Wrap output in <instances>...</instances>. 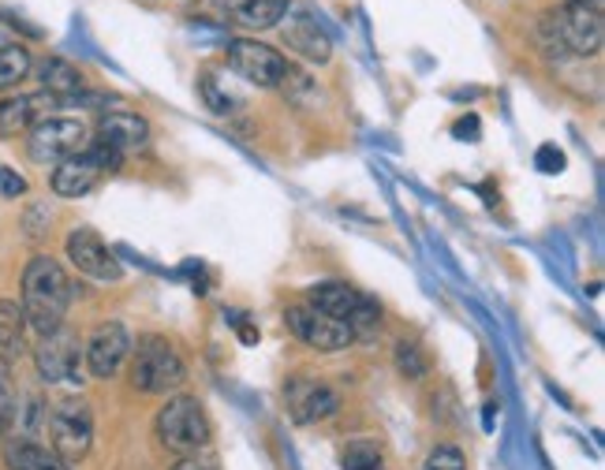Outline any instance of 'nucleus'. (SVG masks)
I'll return each instance as SVG.
<instances>
[{
	"label": "nucleus",
	"mask_w": 605,
	"mask_h": 470,
	"mask_svg": "<svg viewBox=\"0 0 605 470\" xmlns=\"http://www.w3.org/2000/svg\"><path fill=\"white\" fill-rule=\"evenodd\" d=\"M67 262L79 269V273L94 276V280H120L124 276V265L116 262V254L90 229H75L67 235Z\"/></svg>",
	"instance_id": "obj_11"
},
{
	"label": "nucleus",
	"mask_w": 605,
	"mask_h": 470,
	"mask_svg": "<svg viewBox=\"0 0 605 470\" xmlns=\"http://www.w3.org/2000/svg\"><path fill=\"white\" fill-rule=\"evenodd\" d=\"M397 366H400V374H408V377L426 374V358L419 355L415 343H397Z\"/></svg>",
	"instance_id": "obj_25"
},
{
	"label": "nucleus",
	"mask_w": 605,
	"mask_h": 470,
	"mask_svg": "<svg viewBox=\"0 0 605 470\" xmlns=\"http://www.w3.org/2000/svg\"><path fill=\"white\" fill-rule=\"evenodd\" d=\"M202 94H206V101L217 108V113H229V108H232V101H229V97L217 94V82H214V79H202Z\"/></svg>",
	"instance_id": "obj_29"
},
{
	"label": "nucleus",
	"mask_w": 605,
	"mask_h": 470,
	"mask_svg": "<svg viewBox=\"0 0 605 470\" xmlns=\"http://www.w3.org/2000/svg\"><path fill=\"white\" fill-rule=\"evenodd\" d=\"M105 175V168H101L94 161V154L90 149H82V154H75V157H67V161H61L53 168V195H61V198H82V195H90L94 191V183Z\"/></svg>",
	"instance_id": "obj_14"
},
{
	"label": "nucleus",
	"mask_w": 605,
	"mask_h": 470,
	"mask_svg": "<svg viewBox=\"0 0 605 470\" xmlns=\"http://www.w3.org/2000/svg\"><path fill=\"white\" fill-rule=\"evenodd\" d=\"M240 336H243V343H255V340H258V332H255V329H243Z\"/></svg>",
	"instance_id": "obj_33"
},
{
	"label": "nucleus",
	"mask_w": 605,
	"mask_h": 470,
	"mask_svg": "<svg viewBox=\"0 0 605 470\" xmlns=\"http://www.w3.org/2000/svg\"><path fill=\"white\" fill-rule=\"evenodd\" d=\"M340 467L344 470H385L382 448H377V441H370V436H359V441H351L348 448H344Z\"/></svg>",
	"instance_id": "obj_23"
},
{
	"label": "nucleus",
	"mask_w": 605,
	"mask_h": 470,
	"mask_svg": "<svg viewBox=\"0 0 605 470\" xmlns=\"http://www.w3.org/2000/svg\"><path fill=\"white\" fill-rule=\"evenodd\" d=\"M535 168H538V172H545V175L565 172V154H561L557 146H538V154H535Z\"/></svg>",
	"instance_id": "obj_26"
},
{
	"label": "nucleus",
	"mask_w": 605,
	"mask_h": 470,
	"mask_svg": "<svg viewBox=\"0 0 605 470\" xmlns=\"http://www.w3.org/2000/svg\"><path fill=\"white\" fill-rule=\"evenodd\" d=\"M602 38V12H594V8L565 4L542 19V41L557 56H598Z\"/></svg>",
	"instance_id": "obj_2"
},
{
	"label": "nucleus",
	"mask_w": 605,
	"mask_h": 470,
	"mask_svg": "<svg viewBox=\"0 0 605 470\" xmlns=\"http://www.w3.org/2000/svg\"><path fill=\"white\" fill-rule=\"evenodd\" d=\"M568 4H583V8H594V12H602V0H568Z\"/></svg>",
	"instance_id": "obj_32"
},
{
	"label": "nucleus",
	"mask_w": 605,
	"mask_h": 470,
	"mask_svg": "<svg viewBox=\"0 0 605 470\" xmlns=\"http://www.w3.org/2000/svg\"><path fill=\"white\" fill-rule=\"evenodd\" d=\"M284 322H288V329L299 336L307 348L314 351H344L356 336H351L348 325L333 322L330 314H322V310H314L310 302H302V306H292L288 314H284Z\"/></svg>",
	"instance_id": "obj_10"
},
{
	"label": "nucleus",
	"mask_w": 605,
	"mask_h": 470,
	"mask_svg": "<svg viewBox=\"0 0 605 470\" xmlns=\"http://www.w3.org/2000/svg\"><path fill=\"white\" fill-rule=\"evenodd\" d=\"M288 407L299 426H310V422H322V418H333L340 410V396L322 381H292Z\"/></svg>",
	"instance_id": "obj_13"
},
{
	"label": "nucleus",
	"mask_w": 605,
	"mask_h": 470,
	"mask_svg": "<svg viewBox=\"0 0 605 470\" xmlns=\"http://www.w3.org/2000/svg\"><path fill=\"white\" fill-rule=\"evenodd\" d=\"M27 355V317L15 299H0V363H20Z\"/></svg>",
	"instance_id": "obj_17"
},
{
	"label": "nucleus",
	"mask_w": 605,
	"mask_h": 470,
	"mask_svg": "<svg viewBox=\"0 0 605 470\" xmlns=\"http://www.w3.org/2000/svg\"><path fill=\"white\" fill-rule=\"evenodd\" d=\"M478 131H482V123H478V116H475V113L460 116V120L452 123V134H456L460 142H475V139H478Z\"/></svg>",
	"instance_id": "obj_28"
},
{
	"label": "nucleus",
	"mask_w": 605,
	"mask_h": 470,
	"mask_svg": "<svg viewBox=\"0 0 605 470\" xmlns=\"http://www.w3.org/2000/svg\"><path fill=\"white\" fill-rule=\"evenodd\" d=\"M12 418H15V403H12V392H8V389H0V436L8 433V426H12Z\"/></svg>",
	"instance_id": "obj_31"
},
{
	"label": "nucleus",
	"mask_w": 605,
	"mask_h": 470,
	"mask_svg": "<svg viewBox=\"0 0 605 470\" xmlns=\"http://www.w3.org/2000/svg\"><path fill=\"white\" fill-rule=\"evenodd\" d=\"M423 470H467V459L456 444H437L430 456H426Z\"/></svg>",
	"instance_id": "obj_24"
},
{
	"label": "nucleus",
	"mask_w": 605,
	"mask_h": 470,
	"mask_svg": "<svg viewBox=\"0 0 605 470\" xmlns=\"http://www.w3.org/2000/svg\"><path fill=\"white\" fill-rule=\"evenodd\" d=\"M284 45L310 64H330V56H333L330 34L318 27L314 19H307V15H299V19H292L288 27H284Z\"/></svg>",
	"instance_id": "obj_16"
},
{
	"label": "nucleus",
	"mask_w": 605,
	"mask_h": 470,
	"mask_svg": "<svg viewBox=\"0 0 605 470\" xmlns=\"http://www.w3.org/2000/svg\"><path fill=\"white\" fill-rule=\"evenodd\" d=\"M229 64L235 75H243L247 82L266 87V90L281 87V82L288 79V61H284L273 45H262V41H255V38L229 41Z\"/></svg>",
	"instance_id": "obj_9"
},
{
	"label": "nucleus",
	"mask_w": 605,
	"mask_h": 470,
	"mask_svg": "<svg viewBox=\"0 0 605 470\" xmlns=\"http://www.w3.org/2000/svg\"><path fill=\"white\" fill-rule=\"evenodd\" d=\"M67 302H72V284L61 262L49 254H34L23 269V317L38 336H49L64 325Z\"/></svg>",
	"instance_id": "obj_1"
},
{
	"label": "nucleus",
	"mask_w": 605,
	"mask_h": 470,
	"mask_svg": "<svg viewBox=\"0 0 605 470\" xmlns=\"http://www.w3.org/2000/svg\"><path fill=\"white\" fill-rule=\"evenodd\" d=\"M310 306L330 314L333 322L348 325L351 336H374L382 329V306L374 299L356 291L351 284H314L310 288Z\"/></svg>",
	"instance_id": "obj_5"
},
{
	"label": "nucleus",
	"mask_w": 605,
	"mask_h": 470,
	"mask_svg": "<svg viewBox=\"0 0 605 470\" xmlns=\"http://www.w3.org/2000/svg\"><path fill=\"white\" fill-rule=\"evenodd\" d=\"M49 441L64 464H75L94 444V415L82 400H61L49 415Z\"/></svg>",
	"instance_id": "obj_7"
},
{
	"label": "nucleus",
	"mask_w": 605,
	"mask_h": 470,
	"mask_svg": "<svg viewBox=\"0 0 605 470\" xmlns=\"http://www.w3.org/2000/svg\"><path fill=\"white\" fill-rule=\"evenodd\" d=\"M229 12L247 30H273L288 15V0H232Z\"/></svg>",
	"instance_id": "obj_20"
},
{
	"label": "nucleus",
	"mask_w": 605,
	"mask_h": 470,
	"mask_svg": "<svg viewBox=\"0 0 605 470\" xmlns=\"http://www.w3.org/2000/svg\"><path fill=\"white\" fill-rule=\"evenodd\" d=\"M131 355V336L124 329L120 322H105L98 325L94 336L87 340V348H82V358H87V369L94 377H113L116 369L124 366V358Z\"/></svg>",
	"instance_id": "obj_12"
},
{
	"label": "nucleus",
	"mask_w": 605,
	"mask_h": 470,
	"mask_svg": "<svg viewBox=\"0 0 605 470\" xmlns=\"http://www.w3.org/2000/svg\"><path fill=\"white\" fill-rule=\"evenodd\" d=\"M134 392L146 396H165V392L180 389L188 381V366L176 355V348L165 336H142L139 348L131 351V374H128Z\"/></svg>",
	"instance_id": "obj_3"
},
{
	"label": "nucleus",
	"mask_w": 605,
	"mask_h": 470,
	"mask_svg": "<svg viewBox=\"0 0 605 470\" xmlns=\"http://www.w3.org/2000/svg\"><path fill=\"white\" fill-rule=\"evenodd\" d=\"M30 49L27 45H4L0 49V90L8 87H20L23 79L30 75Z\"/></svg>",
	"instance_id": "obj_22"
},
{
	"label": "nucleus",
	"mask_w": 605,
	"mask_h": 470,
	"mask_svg": "<svg viewBox=\"0 0 605 470\" xmlns=\"http://www.w3.org/2000/svg\"><path fill=\"white\" fill-rule=\"evenodd\" d=\"M87 149V123L75 116H46L27 131V154L38 165H61Z\"/></svg>",
	"instance_id": "obj_6"
},
{
	"label": "nucleus",
	"mask_w": 605,
	"mask_h": 470,
	"mask_svg": "<svg viewBox=\"0 0 605 470\" xmlns=\"http://www.w3.org/2000/svg\"><path fill=\"white\" fill-rule=\"evenodd\" d=\"M38 79H41V90H46L49 97L64 101V97H75L87 82H82L79 67L61 61V56H49L46 64L38 67Z\"/></svg>",
	"instance_id": "obj_21"
},
{
	"label": "nucleus",
	"mask_w": 605,
	"mask_h": 470,
	"mask_svg": "<svg viewBox=\"0 0 605 470\" xmlns=\"http://www.w3.org/2000/svg\"><path fill=\"white\" fill-rule=\"evenodd\" d=\"M4 464L8 470H67V464L53 448H41L30 436H20V441L4 444Z\"/></svg>",
	"instance_id": "obj_19"
},
{
	"label": "nucleus",
	"mask_w": 605,
	"mask_h": 470,
	"mask_svg": "<svg viewBox=\"0 0 605 470\" xmlns=\"http://www.w3.org/2000/svg\"><path fill=\"white\" fill-rule=\"evenodd\" d=\"M157 441L165 444V448L180 452V456H195L198 448H206L209 436V418L206 410H202V403L195 396H172L165 403L162 410H157Z\"/></svg>",
	"instance_id": "obj_4"
},
{
	"label": "nucleus",
	"mask_w": 605,
	"mask_h": 470,
	"mask_svg": "<svg viewBox=\"0 0 605 470\" xmlns=\"http://www.w3.org/2000/svg\"><path fill=\"white\" fill-rule=\"evenodd\" d=\"M94 139H101L105 146H113V149H120L124 157L131 154V149H142L146 146V139H150V128H146V120H142L139 113H101L98 116V134Z\"/></svg>",
	"instance_id": "obj_15"
},
{
	"label": "nucleus",
	"mask_w": 605,
	"mask_h": 470,
	"mask_svg": "<svg viewBox=\"0 0 605 470\" xmlns=\"http://www.w3.org/2000/svg\"><path fill=\"white\" fill-rule=\"evenodd\" d=\"M41 108H46V94L41 97H30V94L4 97L0 101V134H4V139L27 134L34 123L41 120Z\"/></svg>",
	"instance_id": "obj_18"
},
{
	"label": "nucleus",
	"mask_w": 605,
	"mask_h": 470,
	"mask_svg": "<svg viewBox=\"0 0 605 470\" xmlns=\"http://www.w3.org/2000/svg\"><path fill=\"white\" fill-rule=\"evenodd\" d=\"M168 470H217V464H214V459H202L195 452V456H180Z\"/></svg>",
	"instance_id": "obj_30"
},
{
	"label": "nucleus",
	"mask_w": 605,
	"mask_h": 470,
	"mask_svg": "<svg viewBox=\"0 0 605 470\" xmlns=\"http://www.w3.org/2000/svg\"><path fill=\"white\" fill-rule=\"evenodd\" d=\"M20 195H27V180L15 168L0 165V198H20Z\"/></svg>",
	"instance_id": "obj_27"
},
{
	"label": "nucleus",
	"mask_w": 605,
	"mask_h": 470,
	"mask_svg": "<svg viewBox=\"0 0 605 470\" xmlns=\"http://www.w3.org/2000/svg\"><path fill=\"white\" fill-rule=\"evenodd\" d=\"M34 366L46 384H79L82 381V343L64 325L56 332L41 336L38 351H34Z\"/></svg>",
	"instance_id": "obj_8"
}]
</instances>
